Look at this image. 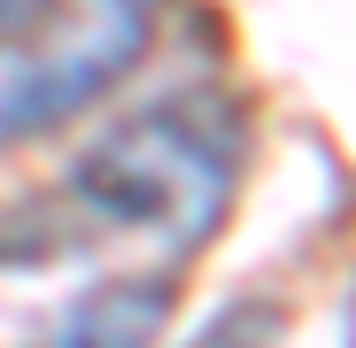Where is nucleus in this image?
<instances>
[{
  "mask_svg": "<svg viewBox=\"0 0 356 348\" xmlns=\"http://www.w3.org/2000/svg\"><path fill=\"white\" fill-rule=\"evenodd\" d=\"M348 348H356V317H348Z\"/></svg>",
  "mask_w": 356,
  "mask_h": 348,
  "instance_id": "5",
  "label": "nucleus"
},
{
  "mask_svg": "<svg viewBox=\"0 0 356 348\" xmlns=\"http://www.w3.org/2000/svg\"><path fill=\"white\" fill-rule=\"evenodd\" d=\"M170 325V279H101L54 317L39 348H155Z\"/></svg>",
  "mask_w": 356,
  "mask_h": 348,
  "instance_id": "3",
  "label": "nucleus"
},
{
  "mask_svg": "<svg viewBox=\"0 0 356 348\" xmlns=\"http://www.w3.org/2000/svg\"><path fill=\"white\" fill-rule=\"evenodd\" d=\"M241 108L217 93L147 101L70 163V209L93 232L155 240L163 256H202L241 194Z\"/></svg>",
  "mask_w": 356,
  "mask_h": 348,
  "instance_id": "1",
  "label": "nucleus"
},
{
  "mask_svg": "<svg viewBox=\"0 0 356 348\" xmlns=\"http://www.w3.org/2000/svg\"><path fill=\"white\" fill-rule=\"evenodd\" d=\"M39 8H47V0H0V39H16V31H24Z\"/></svg>",
  "mask_w": 356,
  "mask_h": 348,
  "instance_id": "4",
  "label": "nucleus"
},
{
  "mask_svg": "<svg viewBox=\"0 0 356 348\" xmlns=\"http://www.w3.org/2000/svg\"><path fill=\"white\" fill-rule=\"evenodd\" d=\"M155 39V0H70L31 47L0 63V147L70 124L124 78Z\"/></svg>",
  "mask_w": 356,
  "mask_h": 348,
  "instance_id": "2",
  "label": "nucleus"
}]
</instances>
